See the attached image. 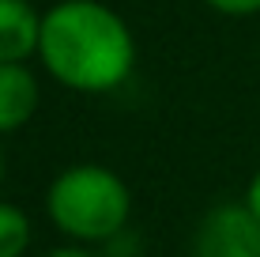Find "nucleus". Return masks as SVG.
Instances as JSON below:
<instances>
[{
    "instance_id": "nucleus-1",
    "label": "nucleus",
    "mask_w": 260,
    "mask_h": 257,
    "mask_svg": "<svg viewBox=\"0 0 260 257\" xmlns=\"http://www.w3.org/2000/svg\"><path fill=\"white\" fill-rule=\"evenodd\" d=\"M38 61L68 91L106 95L132 76L136 38L102 0H57L42 15Z\"/></svg>"
},
{
    "instance_id": "nucleus-2",
    "label": "nucleus",
    "mask_w": 260,
    "mask_h": 257,
    "mask_svg": "<svg viewBox=\"0 0 260 257\" xmlns=\"http://www.w3.org/2000/svg\"><path fill=\"white\" fill-rule=\"evenodd\" d=\"M46 212L53 227L72 242H110L128 227L132 193L110 166L76 163L49 182Z\"/></svg>"
},
{
    "instance_id": "nucleus-3",
    "label": "nucleus",
    "mask_w": 260,
    "mask_h": 257,
    "mask_svg": "<svg viewBox=\"0 0 260 257\" xmlns=\"http://www.w3.org/2000/svg\"><path fill=\"white\" fill-rule=\"evenodd\" d=\"M192 257H260V219L249 205H215L200 219Z\"/></svg>"
},
{
    "instance_id": "nucleus-4",
    "label": "nucleus",
    "mask_w": 260,
    "mask_h": 257,
    "mask_svg": "<svg viewBox=\"0 0 260 257\" xmlns=\"http://www.w3.org/2000/svg\"><path fill=\"white\" fill-rule=\"evenodd\" d=\"M42 15L30 0H0V65H26L38 57Z\"/></svg>"
},
{
    "instance_id": "nucleus-5",
    "label": "nucleus",
    "mask_w": 260,
    "mask_h": 257,
    "mask_svg": "<svg viewBox=\"0 0 260 257\" xmlns=\"http://www.w3.org/2000/svg\"><path fill=\"white\" fill-rule=\"evenodd\" d=\"M42 87L26 65H0V136L19 132L38 113Z\"/></svg>"
},
{
    "instance_id": "nucleus-6",
    "label": "nucleus",
    "mask_w": 260,
    "mask_h": 257,
    "mask_svg": "<svg viewBox=\"0 0 260 257\" xmlns=\"http://www.w3.org/2000/svg\"><path fill=\"white\" fill-rule=\"evenodd\" d=\"M30 238H34L30 216L19 205L0 201V257H23L30 250Z\"/></svg>"
},
{
    "instance_id": "nucleus-7",
    "label": "nucleus",
    "mask_w": 260,
    "mask_h": 257,
    "mask_svg": "<svg viewBox=\"0 0 260 257\" xmlns=\"http://www.w3.org/2000/svg\"><path fill=\"white\" fill-rule=\"evenodd\" d=\"M208 8L222 15H238V19H245V15H260V0H204Z\"/></svg>"
},
{
    "instance_id": "nucleus-8",
    "label": "nucleus",
    "mask_w": 260,
    "mask_h": 257,
    "mask_svg": "<svg viewBox=\"0 0 260 257\" xmlns=\"http://www.w3.org/2000/svg\"><path fill=\"white\" fill-rule=\"evenodd\" d=\"M245 205H249V212L260 219V170L249 178V185H245Z\"/></svg>"
},
{
    "instance_id": "nucleus-9",
    "label": "nucleus",
    "mask_w": 260,
    "mask_h": 257,
    "mask_svg": "<svg viewBox=\"0 0 260 257\" xmlns=\"http://www.w3.org/2000/svg\"><path fill=\"white\" fill-rule=\"evenodd\" d=\"M46 257H98V253L83 250V246H60V250H53V253H46Z\"/></svg>"
},
{
    "instance_id": "nucleus-10",
    "label": "nucleus",
    "mask_w": 260,
    "mask_h": 257,
    "mask_svg": "<svg viewBox=\"0 0 260 257\" xmlns=\"http://www.w3.org/2000/svg\"><path fill=\"white\" fill-rule=\"evenodd\" d=\"M0 178H4V155H0Z\"/></svg>"
}]
</instances>
